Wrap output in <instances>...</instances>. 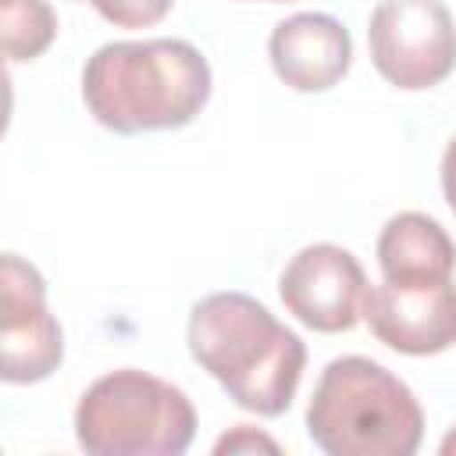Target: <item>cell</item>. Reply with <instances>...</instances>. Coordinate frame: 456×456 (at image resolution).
<instances>
[{
    "label": "cell",
    "mask_w": 456,
    "mask_h": 456,
    "mask_svg": "<svg viewBox=\"0 0 456 456\" xmlns=\"http://www.w3.org/2000/svg\"><path fill=\"white\" fill-rule=\"evenodd\" d=\"M442 192H445V203L456 214V135L449 139V146L442 153Z\"/></svg>",
    "instance_id": "cell-14"
},
{
    "label": "cell",
    "mask_w": 456,
    "mask_h": 456,
    "mask_svg": "<svg viewBox=\"0 0 456 456\" xmlns=\"http://www.w3.org/2000/svg\"><path fill=\"white\" fill-rule=\"evenodd\" d=\"M189 356L256 417H281L306 367L303 338L246 292H210L189 310Z\"/></svg>",
    "instance_id": "cell-2"
},
{
    "label": "cell",
    "mask_w": 456,
    "mask_h": 456,
    "mask_svg": "<svg viewBox=\"0 0 456 456\" xmlns=\"http://www.w3.org/2000/svg\"><path fill=\"white\" fill-rule=\"evenodd\" d=\"M57 39V14L46 0H0V46L11 64L36 61Z\"/></svg>",
    "instance_id": "cell-11"
},
{
    "label": "cell",
    "mask_w": 456,
    "mask_h": 456,
    "mask_svg": "<svg viewBox=\"0 0 456 456\" xmlns=\"http://www.w3.org/2000/svg\"><path fill=\"white\" fill-rule=\"evenodd\" d=\"M207 57L185 39H114L82 68V103L118 135L185 128L210 100Z\"/></svg>",
    "instance_id": "cell-1"
},
{
    "label": "cell",
    "mask_w": 456,
    "mask_h": 456,
    "mask_svg": "<svg viewBox=\"0 0 456 456\" xmlns=\"http://www.w3.org/2000/svg\"><path fill=\"white\" fill-rule=\"evenodd\" d=\"M370 335L403 356H435L456 346V285L445 281H381L363 296Z\"/></svg>",
    "instance_id": "cell-8"
},
{
    "label": "cell",
    "mask_w": 456,
    "mask_h": 456,
    "mask_svg": "<svg viewBox=\"0 0 456 456\" xmlns=\"http://www.w3.org/2000/svg\"><path fill=\"white\" fill-rule=\"evenodd\" d=\"M0 285H4L0 374L11 385L46 381L64 360V331L46 306V281L28 260H21L18 253H4Z\"/></svg>",
    "instance_id": "cell-7"
},
{
    "label": "cell",
    "mask_w": 456,
    "mask_h": 456,
    "mask_svg": "<svg viewBox=\"0 0 456 456\" xmlns=\"http://www.w3.org/2000/svg\"><path fill=\"white\" fill-rule=\"evenodd\" d=\"M306 435L328 456H413L424 410L413 388L370 356H335L306 403Z\"/></svg>",
    "instance_id": "cell-3"
},
{
    "label": "cell",
    "mask_w": 456,
    "mask_h": 456,
    "mask_svg": "<svg viewBox=\"0 0 456 456\" xmlns=\"http://www.w3.org/2000/svg\"><path fill=\"white\" fill-rule=\"evenodd\" d=\"M370 64L395 89L417 93L456 68V21L442 0H378L367 21Z\"/></svg>",
    "instance_id": "cell-5"
},
{
    "label": "cell",
    "mask_w": 456,
    "mask_h": 456,
    "mask_svg": "<svg viewBox=\"0 0 456 456\" xmlns=\"http://www.w3.org/2000/svg\"><path fill=\"white\" fill-rule=\"evenodd\" d=\"M367 274L360 260L335 242L303 246L278 278V296L285 310L310 331L338 335L363 321Z\"/></svg>",
    "instance_id": "cell-6"
},
{
    "label": "cell",
    "mask_w": 456,
    "mask_h": 456,
    "mask_svg": "<svg viewBox=\"0 0 456 456\" xmlns=\"http://www.w3.org/2000/svg\"><path fill=\"white\" fill-rule=\"evenodd\" d=\"M267 57L289 89L328 93L346 78L353 64V36L335 14L299 11L271 28Z\"/></svg>",
    "instance_id": "cell-9"
},
{
    "label": "cell",
    "mask_w": 456,
    "mask_h": 456,
    "mask_svg": "<svg viewBox=\"0 0 456 456\" xmlns=\"http://www.w3.org/2000/svg\"><path fill=\"white\" fill-rule=\"evenodd\" d=\"M253 449H267V452H281V445L267 435H260L249 424H235L228 435H221L214 442V452H253Z\"/></svg>",
    "instance_id": "cell-13"
},
{
    "label": "cell",
    "mask_w": 456,
    "mask_h": 456,
    "mask_svg": "<svg viewBox=\"0 0 456 456\" xmlns=\"http://www.w3.org/2000/svg\"><path fill=\"white\" fill-rule=\"evenodd\" d=\"M86 4H93L100 18L118 28H150L171 11L175 0H86Z\"/></svg>",
    "instance_id": "cell-12"
},
{
    "label": "cell",
    "mask_w": 456,
    "mask_h": 456,
    "mask_svg": "<svg viewBox=\"0 0 456 456\" xmlns=\"http://www.w3.org/2000/svg\"><path fill=\"white\" fill-rule=\"evenodd\" d=\"M378 267L385 281H445L456 271V242L435 217L403 210L378 235Z\"/></svg>",
    "instance_id": "cell-10"
},
{
    "label": "cell",
    "mask_w": 456,
    "mask_h": 456,
    "mask_svg": "<svg viewBox=\"0 0 456 456\" xmlns=\"http://www.w3.org/2000/svg\"><path fill=\"white\" fill-rule=\"evenodd\" d=\"M267 4H289V0H267Z\"/></svg>",
    "instance_id": "cell-16"
},
{
    "label": "cell",
    "mask_w": 456,
    "mask_h": 456,
    "mask_svg": "<svg viewBox=\"0 0 456 456\" xmlns=\"http://www.w3.org/2000/svg\"><path fill=\"white\" fill-rule=\"evenodd\" d=\"M192 438V399L135 367L96 378L75 406V442L96 456H182Z\"/></svg>",
    "instance_id": "cell-4"
},
{
    "label": "cell",
    "mask_w": 456,
    "mask_h": 456,
    "mask_svg": "<svg viewBox=\"0 0 456 456\" xmlns=\"http://www.w3.org/2000/svg\"><path fill=\"white\" fill-rule=\"evenodd\" d=\"M438 452H442V456H452V452H456V424H452V431H449V435L442 438V445H438Z\"/></svg>",
    "instance_id": "cell-15"
}]
</instances>
